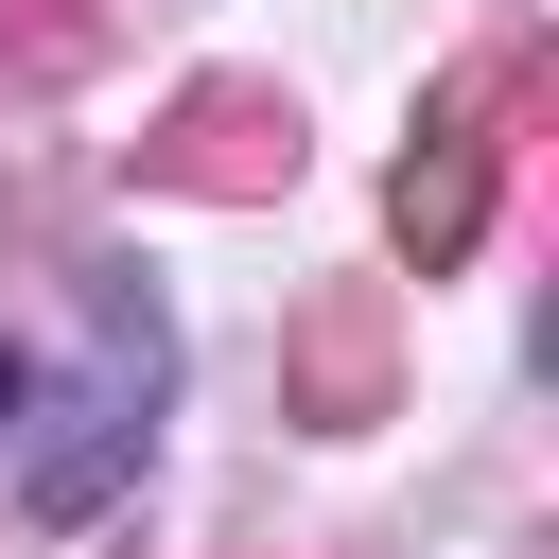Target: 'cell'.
Here are the masks:
<instances>
[{
    "instance_id": "6da1fadb",
    "label": "cell",
    "mask_w": 559,
    "mask_h": 559,
    "mask_svg": "<svg viewBox=\"0 0 559 559\" xmlns=\"http://www.w3.org/2000/svg\"><path fill=\"white\" fill-rule=\"evenodd\" d=\"M524 35H489L437 105H419V140H402V175H384V227H402V262L437 280V262H472V227H489V157H507V105H524Z\"/></svg>"
},
{
    "instance_id": "7a4b0ae2",
    "label": "cell",
    "mask_w": 559,
    "mask_h": 559,
    "mask_svg": "<svg viewBox=\"0 0 559 559\" xmlns=\"http://www.w3.org/2000/svg\"><path fill=\"white\" fill-rule=\"evenodd\" d=\"M140 175H157V192H210V210L297 192V87H262V70H192V87L157 105Z\"/></svg>"
},
{
    "instance_id": "3957f363",
    "label": "cell",
    "mask_w": 559,
    "mask_h": 559,
    "mask_svg": "<svg viewBox=\"0 0 559 559\" xmlns=\"http://www.w3.org/2000/svg\"><path fill=\"white\" fill-rule=\"evenodd\" d=\"M384 384H402V297L384 280H314L297 332H280V419L349 437V419H384Z\"/></svg>"
},
{
    "instance_id": "277c9868",
    "label": "cell",
    "mask_w": 559,
    "mask_h": 559,
    "mask_svg": "<svg viewBox=\"0 0 559 559\" xmlns=\"http://www.w3.org/2000/svg\"><path fill=\"white\" fill-rule=\"evenodd\" d=\"M87 35H105V0H35V17H17V35H0V52H17V70H70V52H87Z\"/></svg>"
},
{
    "instance_id": "5b68a950",
    "label": "cell",
    "mask_w": 559,
    "mask_h": 559,
    "mask_svg": "<svg viewBox=\"0 0 559 559\" xmlns=\"http://www.w3.org/2000/svg\"><path fill=\"white\" fill-rule=\"evenodd\" d=\"M0 419H17V367H0Z\"/></svg>"
}]
</instances>
